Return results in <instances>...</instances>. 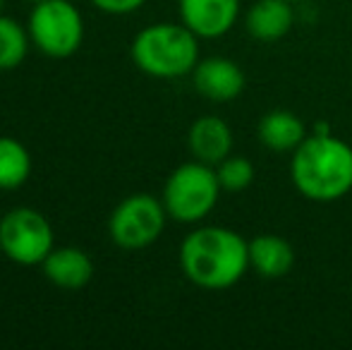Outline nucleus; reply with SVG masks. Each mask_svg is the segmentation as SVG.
Listing matches in <instances>:
<instances>
[{
  "instance_id": "nucleus-1",
  "label": "nucleus",
  "mask_w": 352,
  "mask_h": 350,
  "mask_svg": "<svg viewBox=\"0 0 352 350\" xmlns=\"http://www.w3.org/2000/svg\"><path fill=\"white\" fill-rule=\"evenodd\" d=\"M180 269L204 290H228L250 271V240L226 226H199L180 243Z\"/></svg>"
},
{
  "instance_id": "nucleus-2",
  "label": "nucleus",
  "mask_w": 352,
  "mask_h": 350,
  "mask_svg": "<svg viewBox=\"0 0 352 350\" xmlns=\"http://www.w3.org/2000/svg\"><path fill=\"white\" fill-rule=\"evenodd\" d=\"M290 180L316 204L343 199L352 192V146L333 132H311L292 151Z\"/></svg>"
},
{
  "instance_id": "nucleus-3",
  "label": "nucleus",
  "mask_w": 352,
  "mask_h": 350,
  "mask_svg": "<svg viewBox=\"0 0 352 350\" xmlns=\"http://www.w3.org/2000/svg\"><path fill=\"white\" fill-rule=\"evenodd\" d=\"M130 56L137 70L153 80H180L201 61L199 36L182 22L148 24L132 39Z\"/></svg>"
},
{
  "instance_id": "nucleus-4",
  "label": "nucleus",
  "mask_w": 352,
  "mask_h": 350,
  "mask_svg": "<svg viewBox=\"0 0 352 350\" xmlns=\"http://www.w3.org/2000/svg\"><path fill=\"white\" fill-rule=\"evenodd\" d=\"M221 192L223 187L218 182L216 166L192 159L168 175L161 201L168 211V219L195 226L216 209Z\"/></svg>"
},
{
  "instance_id": "nucleus-5",
  "label": "nucleus",
  "mask_w": 352,
  "mask_h": 350,
  "mask_svg": "<svg viewBox=\"0 0 352 350\" xmlns=\"http://www.w3.org/2000/svg\"><path fill=\"white\" fill-rule=\"evenodd\" d=\"M32 46L48 58H70L82 48L84 17L70 0H43L29 12Z\"/></svg>"
},
{
  "instance_id": "nucleus-6",
  "label": "nucleus",
  "mask_w": 352,
  "mask_h": 350,
  "mask_svg": "<svg viewBox=\"0 0 352 350\" xmlns=\"http://www.w3.org/2000/svg\"><path fill=\"white\" fill-rule=\"evenodd\" d=\"M56 248L53 226L32 206L10 209L0 219V252L19 266H41Z\"/></svg>"
},
{
  "instance_id": "nucleus-7",
  "label": "nucleus",
  "mask_w": 352,
  "mask_h": 350,
  "mask_svg": "<svg viewBox=\"0 0 352 350\" xmlns=\"http://www.w3.org/2000/svg\"><path fill=\"white\" fill-rule=\"evenodd\" d=\"M168 211L163 201L146 192H137L120 201L108 219V235L120 250H144L166 230Z\"/></svg>"
},
{
  "instance_id": "nucleus-8",
  "label": "nucleus",
  "mask_w": 352,
  "mask_h": 350,
  "mask_svg": "<svg viewBox=\"0 0 352 350\" xmlns=\"http://www.w3.org/2000/svg\"><path fill=\"white\" fill-rule=\"evenodd\" d=\"M192 85L197 94L211 103H230L245 91V72L226 56L201 58L192 70Z\"/></svg>"
},
{
  "instance_id": "nucleus-9",
  "label": "nucleus",
  "mask_w": 352,
  "mask_h": 350,
  "mask_svg": "<svg viewBox=\"0 0 352 350\" xmlns=\"http://www.w3.org/2000/svg\"><path fill=\"white\" fill-rule=\"evenodd\" d=\"M242 0H177L180 22L199 39H221L237 24Z\"/></svg>"
},
{
  "instance_id": "nucleus-10",
  "label": "nucleus",
  "mask_w": 352,
  "mask_h": 350,
  "mask_svg": "<svg viewBox=\"0 0 352 350\" xmlns=\"http://www.w3.org/2000/svg\"><path fill=\"white\" fill-rule=\"evenodd\" d=\"M187 146L197 161L218 166L232 154V130L221 116H201L190 125Z\"/></svg>"
},
{
  "instance_id": "nucleus-11",
  "label": "nucleus",
  "mask_w": 352,
  "mask_h": 350,
  "mask_svg": "<svg viewBox=\"0 0 352 350\" xmlns=\"http://www.w3.org/2000/svg\"><path fill=\"white\" fill-rule=\"evenodd\" d=\"M292 0H256L245 14V29L261 43H276L290 34L295 24Z\"/></svg>"
},
{
  "instance_id": "nucleus-12",
  "label": "nucleus",
  "mask_w": 352,
  "mask_h": 350,
  "mask_svg": "<svg viewBox=\"0 0 352 350\" xmlns=\"http://www.w3.org/2000/svg\"><path fill=\"white\" fill-rule=\"evenodd\" d=\"M46 281L63 290H79L94 278V262L79 248H53L41 264Z\"/></svg>"
},
{
  "instance_id": "nucleus-13",
  "label": "nucleus",
  "mask_w": 352,
  "mask_h": 350,
  "mask_svg": "<svg viewBox=\"0 0 352 350\" xmlns=\"http://www.w3.org/2000/svg\"><path fill=\"white\" fill-rule=\"evenodd\" d=\"M307 125L302 118L292 111H269L259 118L256 125V137L269 151H278V154H292L302 142L307 140Z\"/></svg>"
},
{
  "instance_id": "nucleus-14",
  "label": "nucleus",
  "mask_w": 352,
  "mask_h": 350,
  "mask_svg": "<svg viewBox=\"0 0 352 350\" xmlns=\"http://www.w3.org/2000/svg\"><path fill=\"white\" fill-rule=\"evenodd\" d=\"M295 266V248L283 235L261 233L250 240V269H254L261 278H283Z\"/></svg>"
},
{
  "instance_id": "nucleus-15",
  "label": "nucleus",
  "mask_w": 352,
  "mask_h": 350,
  "mask_svg": "<svg viewBox=\"0 0 352 350\" xmlns=\"http://www.w3.org/2000/svg\"><path fill=\"white\" fill-rule=\"evenodd\" d=\"M32 154L14 137H0V190H19L32 175Z\"/></svg>"
},
{
  "instance_id": "nucleus-16",
  "label": "nucleus",
  "mask_w": 352,
  "mask_h": 350,
  "mask_svg": "<svg viewBox=\"0 0 352 350\" xmlns=\"http://www.w3.org/2000/svg\"><path fill=\"white\" fill-rule=\"evenodd\" d=\"M29 46H32L29 29L8 14H0V72L22 65Z\"/></svg>"
},
{
  "instance_id": "nucleus-17",
  "label": "nucleus",
  "mask_w": 352,
  "mask_h": 350,
  "mask_svg": "<svg viewBox=\"0 0 352 350\" xmlns=\"http://www.w3.org/2000/svg\"><path fill=\"white\" fill-rule=\"evenodd\" d=\"M216 175L221 182L223 192H242L254 182V164H252L247 156H237L230 154L228 159H223L216 166Z\"/></svg>"
},
{
  "instance_id": "nucleus-18",
  "label": "nucleus",
  "mask_w": 352,
  "mask_h": 350,
  "mask_svg": "<svg viewBox=\"0 0 352 350\" xmlns=\"http://www.w3.org/2000/svg\"><path fill=\"white\" fill-rule=\"evenodd\" d=\"M89 3L106 14H130L137 12L146 0H89Z\"/></svg>"
},
{
  "instance_id": "nucleus-19",
  "label": "nucleus",
  "mask_w": 352,
  "mask_h": 350,
  "mask_svg": "<svg viewBox=\"0 0 352 350\" xmlns=\"http://www.w3.org/2000/svg\"><path fill=\"white\" fill-rule=\"evenodd\" d=\"M27 3H32V5H38V3H43V0H27Z\"/></svg>"
},
{
  "instance_id": "nucleus-20",
  "label": "nucleus",
  "mask_w": 352,
  "mask_h": 350,
  "mask_svg": "<svg viewBox=\"0 0 352 350\" xmlns=\"http://www.w3.org/2000/svg\"><path fill=\"white\" fill-rule=\"evenodd\" d=\"M3 10H5V0H0V14H3Z\"/></svg>"
},
{
  "instance_id": "nucleus-21",
  "label": "nucleus",
  "mask_w": 352,
  "mask_h": 350,
  "mask_svg": "<svg viewBox=\"0 0 352 350\" xmlns=\"http://www.w3.org/2000/svg\"><path fill=\"white\" fill-rule=\"evenodd\" d=\"M292 3H309V0H292Z\"/></svg>"
},
{
  "instance_id": "nucleus-22",
  "label": "nucleus",
  "mask_w": 352,
  "mask_h": 350,
  "mask_svg": "<svg viewBox=\"0 0 352 350\" xmlns=\"http://www.w3.org/2000/svg\"><path fill=\"white\" fill-rule=\"evenodd\" d=\"M0 254H3V252H0Z\"/></svg>"
}]
</instances>
